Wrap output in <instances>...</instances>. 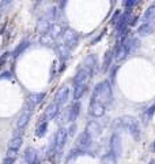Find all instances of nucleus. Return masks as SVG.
Wrapping results in <instances>:
<instances>
[{
    "mask_svg": "<svg viewBox=\"0 0 155 164\" xmlns=\"http://www.w3.org/2000/svg\"><path fill=\"white\" fill-rule=\"evenodd\" d=\"M58 112H60V105L56 104V102H52L49 104L45 109V112H44V115L41 116L40 121L41 122H48V121H52V119H54L56 116L58 115Z\"/></svg>",
    "mask_w": 155,
    "mask_h": 164,
    "instance_id": "nucleus-6",
    "label": "nucleus"
},
{
    "mask_svg": "<svg viewBox=\"0 0 155 164\" xmlns=\"http://www.w3.org/2000/svg\"><path fill=\"white\" fill-rule=\"evenodd\" d=\"M154 114H155V102H154V104L151 105V107H150V108L146 111V115H147V118H149V119H151V118H153V116H154Z\"/></svg>",
    "mask_w": 155,
    "mask_h": 164,
    "instance_id": "nucleus-33",
    "label": "nucleus"
},
{
    "mask_svg": "<svg viewBox=\"0 0 155 164\" xmlns=\"http://www.w3.org/2000/svg\"><path fill=\"white\" fill-rule=\"evenodd\" d=\"M113 97L112 93V85L108 80L99 82L97 84V86L94 88V92H93L91 96V101H99L102 104H106V102H110Z\"/></svg>",
    "mask_w": 155,
    "mask_h": 164,
    "instance_id": "nucleus-1",
    "label": "nucleus"
},
{
    "mask_svg": "<svg viewBox=\"0 0 155 164\" xmlns=\"http://www.w3.org/2000/svg\"><path fill=\"white\" fill-rule=\"evenodd\" d=\"M61 37H63V44H65L70 49H74L79 43V34L72 29H65Z\"/></svg>",
    "mask_w": 155,
    "mask_h": 164,
    "instance_id": "nucleus-3",
    "label": "nucleus"
},
{
    "mask_svg": "<svg viewBox=\"0 0 155 164\" xmlns=\"http://www.w3.org/2000/svg\"><path fill=\"white\" fill-rule=\"evenodd\" d=\"M76 129H78V126L75 125V123H72V125L70 126V129H68V134H70L71 137L75 135V133H76Z\"/></svg>",
    "mask_w": 155,
    "mask_h": 164,
    "instance_id": "nucleus-35",
    "label": "nucleus"
},
{
    "mask_svg": "<svg viewBox=\"0 0 155 164\" xmlns=\"http://www.w3.org/2000/svg\"><path fill=\"white\" fill-rule=\"evenodd\" d=\"M91 144H93V138L86 131H83L76 139V149L82 150V152H86L91 146Z\"/></svg>",
    "mask_w": 155,
    "mask_h": 164,
    "instance_id": "nucleus-8",
    "label": "nucleus"
},
{
    "mask_svg": "<svg viewBox=\"0 0 155 164\" xmlns=\"http://www.w3.org/2000/svg\"><path fill=\"white\" fill-rule=\"evenodd\" d=\"M48 33H49L50 36L54 39V40H57L60 36H63V33H64V29H63V26H61L60 23L54 22L53 25L50 26V29H49V32H48Z\"/></svg>",
    "mask_w": 155,
    "mask_h": 164,
    "instance_id": "nucleus-19",
    "label": "nucleus"
},
{
    "mask_svg": "<svg viewBox=\"0 0 155 164\" xmlns=\"http://www.w3.org/2000/svg\"><path fill=\"white\" fill-rule=\"evenodd\" d=\"M113 57H114V53H112L110 51H109V52H106L105 59H103V67H102L103 71H108V68L110 67V64H112Z\"/></svg>",
    "mask_w": 155,
    "mask_h": 164,
    "instance_id": "nucleus-27",
    "label": "nucleus"
},
{
    "mask_svg": "<svg viewBox=\"0 0 155 164\" xmlns=\"http://www.w3.org/2000/svg\"><path fill=\"white\" fill-rule=\"evenodd\" d=\"M151 149H153V152H155V141L153 142V146H151Z\"/></svg>",
    "mask_w": 155,
    "mask_h": 164,
    "instance_id": "nucleus-38",
    "label": "nucleus"
},
{
    "mask_svg": "<svg viewBox=\"0 0 155 164\" xmlns=\"http://www.w3.org/2000/svg\"><path fill=\"white\" fill-rule=\"evenodd\" d=\"M137 2H135V0H129V2H124V7H127V10H131L133 6H136Z\"/></svg>",
    "mask_w": 155,
    "mask_h": 164,
    "instance_id": "nucleus-34",
    "label": "nucleus"
},
{
    "mask_svg": "<svg viewBox=\"0 0 155 164\" xmlns=\"http://www.w3.org/2000/svg\"><path fill=\"white\" fill-rule=\"evenodd\" d=\"M11 6H12V2H11V0H3V2H0V11H2V12H6Z\"/></svg>",
    "mask_w": 155,
    "mask_h": 164,
    "instance_id": "nucleus-30",
    "label": "nucleus"
},
{
    "mask_svg": "<svg viewBox=\"0 0 155 164\" xmlns=\"http://www.w3.org/2000/svg\"><path fill=\"white\" fill-rule=\"evenodd\" d=\"M0 15H2V11H0Z\"/></svg>",
    "mask_w": 155,
    "mask_h": 164,
    "instance_id": "nucleus-40",
    "label": "nucleus"
},
{
    "mask_svg": "<svg viewBox=\"0 0 155 164\" xmlns=\"http://www.w3.org/2000/svg\"><path fill=\"white\" fill-rule=\"evenodd\" d=\"M110 153H113L117 159L121 156L123 153V144H121V137L117 133H113L110 137Z\"/></svg>",
    "mask_w": 155,
    "mask_h": 164,
    "instance_id": "nucleus-4",
    "label": "nucleus"
},
{
    "mask_svg": "<svg viewBox=\"0 0 155 164\" xmlns=\"http://www.w3.org/2000/svg\"><path fill=\"white\" fill-rule=\"evenodd\" d=\"M105 104L99 101H91L90 102V107H88V114L94 118H102L105 115Z\"/></svg>",
    "mask_w": 155,
    "mask_h": 164,
    "instance_id": "nucleus-9",
    "label": "nucleus"
},
{
    "mask_svg": "<svg viewBox=\"0 0 155 164\" xmlns=\"http://www.w3.org/2000/svg\"><path fill=\"white\" fill-rule=\"evenodd\" d=\"M56 51H57V55L60 56V59L63 60L64 63H65V60L71 56V49L65 45V44H63V43L57 44V45H56Z\"/></svg>",
    "mask_w": 155,
    "mask_h": 164,
    "instance_id": "nucleus-17",
    "label": "nucleus"
},
{
    "mask_svg": "<svg viewBox=\"0 0 155 164\" xmlns=\"http://www.w3.org/2000/svg\"><path fill=\"white\" fill-rule=\"evenodd\" d=\"M22 142H23V138L20 135H15L11 138V141L8 142V149H15V150H19L20 146H22Z\"/></svg>",
    "mask_w": 155,
    "mask_h": 164,
    "instance_id": "nucleus-23",
    "label": "nucleus"
},
{
    "mask_svg": "<svg viewBox=\"0 0 155 164\" xmlns=\"http://www.w3.org/2000/svg\"><path fill=\"white\" fill-rule=\"evenodd\" d=\"M155 20V4H151L149 8L144 11L143 15V23H151Z\"/></svg>",
    "mask_w": 155,
    "mask_h": 164,
    "instance_id": "nucleus-20",
    "label": "nucleus"
},
{
    "mask_svg": "<svg viewBox=\"0 0 155 164\" xmlns=\"http://www.w3.org/2000/svg\"><path fill=\"white\" fill-rule=\"evenodd\" d=\"M10 78H11V73L10 71H6V73L0 75V80H10Z\"/></svg>",
    "mask_w": 155,
    "mask_h": 164,
    "instance_id": "nucleus-36",
    "label": "nucleus"
},
{
    "mask_svg": "<svg viewBox=\"0 0 155 164\" xmlns=\"http://www.w3.org/2000/svg\"><path fill=\"white\" fill-rule=\"evenodd\" d=\"M83 67L88 68V70H91L93 73H94V70L98 67V57L95 56V55H88V56L84 59V66Z\"/></svg>",
    "mask_w": 155,
    "mask_h": 164,
    "instance_id": "nucleus-18",
    "label": "nucleus"
},
{
    "mask_svg": "<svg viewBox=\"0 0 155 164\" xmlns=\"http://www.w3.org/2000/svg\"><path fill=\"white\" fill-rule=\"evenodd\" d=\"M46 130H48V122H40V125L37 126V129H36V135L44 137L46 134Z\"/></svg>",
    "mask_w": 155,
    "mask_h": 164,
    "instance_id": "nucleus-26",
    "label": "nucleus"
},
{
    "mask_svg": "<svg viewBox=\"0 0 155 164\" xmlns=\"http://www.w3.org/2000/svg\"><path fill=\"white\" fill-rule=\"evenodd\" d=\"M121 123H123V127L124 130L129 133L136 141H139L140 137H142V131H140V126H139V122L136 121L133 116H129V115H125L121 118Z\"/></svg>",
    "mask_w": 155,
    "mask_h": 164,
    "instance_id": "nucleus-2",
    "label": "nucleus"
},
{
    "mask_svg": "<svg viewBox=\"0 0 155 164\" xmlns=\"http://www.w3.org/2000/svg\"><path fill=\"white\" fill-rule=\"evenodd\" d=\"M68 129H65V127H60L57 130V133H56V138H54V142H56V146H63L65 141H67V138H68Z\"/></svg>",
    "mask_w": 155,
    "mask_h": 164,
    "instance_id": "nucleus-15",
    "label": "nucleus"
},
{
    "mask_svg": "<svg viewBox=\"0 0 155 164\" xmlns=\"http://www.w3.org/2000/svg\"><path fill=\"white\" fill-rule=\"evenodd\" d=\"M102 162H103V164H116V162H117V157L113 155V153H108V155H105L102 157Z\"/></svg>",
    "mask_w": 155,
    "mask_h": 164,
    "instance_id": "nucleus-28",
    "label": "nucleus"
},
{
    "mask_svg": "<svg viewBox=\"0 0 155 164\" xmlns=\"http://www.w3.org/2000/svg\"><path fill=\"white\" fill-rule=\"evenodd\" d=\"M18 152H19V150H15V149H7V156H6V159L15 160L16 156H18Z\"/></svg>",
    "mask_w": 155,
    "mask_h": 164,
    "instance_id": "nucleus-31",
    "label": "nucleus"
},
{
    "mask_svg": "<svg viewBox=\"0 0 155 164\" xmlns=\"http://www.w3.org/2000/svg\"><path fill=\"white\" fill-rule=\"evenodd\" d=\"M53 23H54V20H52L49 16H46L45 14H44V15L38 19V22H37V32L42 36V34H45V33L49 32L50 26L53 25Z\"/></svg>",
    "mask_w": 155,
    "mask_h": 164,
    "instance_id": "nucleus-7",
    "label": "nucleus"
},
{
    "mask_svg": "<svg viewBox=\"0 0 155 164\" xmlns=\"http://www.w3.org/2000/svg\"><path fill=\"white\" fill-rule=\"evenodd\" d=\"M155 30V22L151 23H142L139 27H137V34L140 37H149L154 33Z\"/></svg>",
    "mask_w": 155,
    "mask_h": 164,
    "instance_id": "nucleus-14",
    "label": "nucleus"
},
{
    "mask_svg": "<svg viewBox=\"0 0 155 164\" xmlns=\"http://www.w3.org/2000/svg\"><path fill=\"white\" fill-rule=\"evenodd\" d=\"M68 96H70V88H67V86L60 88L57 90L56 96H54V102L58 105L64 104V102H67V100H68Z\"/></svg>",
    "mask_w": 155,
    "mask_h": 164,
    "instance_id": "nucleus-13",
    "label": "nucleus"
},
{
    "mask_svg": "<svg viewBox=\"0 0 155 164\" xmlns=\"http://www.w3.org/2000/svg\"><path fill=\"white\" fill-rule=\"evenodd\" d=\"M86 133H87L88 135L91 137V138H97V137L101 135L102 133V127L101 125L97 122V121H90L87 123V126H86Z\"/></svg>",
    "mask_w": 155,
    "mask_h": 164,
    "instance_id": "nucleus-11",
    "label": "nucleus"
},
{
    "mask_svg": "<svg viewBox=\"0 0 155 164\" xmlns=\"http://www.w3.org/2000/svg\"><path fill=\"white\" fill-rule=\"evenodd\" d=\"M40 44L45 47H53L54 45V39L50 36L49 33H45L40 37Z\"/></svg>",
    "mask_w": 155,
    "mask_h": 164,
    "instance_id": "nucleus-24",
    "label": "nucleus"
},
{
    "mask_svg": "<svg viewBox=\"0 0 155 164\" xmlns=\"http://www.w3.org/2000/svg\"><path fill=\"white\" fill-rule=\"evenodd\" d=\"M150 164H155V159H154V160H153V162H151Z\"/></svg>",
    "mask_w": 155,
    "mask_h": 164,
    "instance_id": "nucleus-39",
    "label": "nucleus"
},
{
    "mask_svg": "<svg viewBox=\"0 0 155 164\" xmlns=\"http://www.w3.org/2000/svg\"><path fill=\"white\" fill-rule=\"evenodd\" d=\"M27 45H29V41H27V40H26V41H23V43L20 44V45H18V47H16L15 52H14V56H15V57H18L19 55L23 52V49H25V48H26Z\"/></svg>",
    "mask_w": 155,
    "mask_h": 164,
    "instance_id": "nucleus-29",
    "label": "nucleus"
},
{
    "mask_svg": "<svg viewBox=\"0 0 155 164\" xmlns=\"http://www.w3.org/2000/svg\"><path fill=\"white\" fill-rule=\"evenodd\" d=\"M45 96H46L45 93H32V94H29L27 96V98H26V108L30 109V111L34 109L41 101L44 100Z\"/></svg>",
    "mask_w": 155,
    "mask_h": 164,
    "instance_id": "nucleus-10",
    "label": "nucleus"
},
{
    "mask_svg": "<svg viewBox=\"0 0 155 164\" xmlns=\"http://www.w3.org/2000/svg\"><path fill=\"white\" fill-rule=\"evenodd\" d=\"M86 85H75L74 86V100L75 101H79L80 100V97L84 94L86 92Z\"/></svg>",
    "mask_w": 155,
    "mask_h": 164,
    "instance_id": "nucleus-25",
    "label": "nucleus"
},
{
    "mask_svg": "<svg viewBox=\"0 0 155 164\" xmlns=\"http://www.w3.org/2000/svg\"><path fill=\"white\" fill-rule=\"evenodd\" d=\"M121 15H123L121 10H117V11L114 12V15L112 16V19H110V23H112V25H114V26H116V23L118 22V19L121 18Z\"/></svg>",
    "mask_w": 155,
    "mask_h": 164,
    "instance_id": "nucleus-32",
    "label": "nucleus"
},
{
    "mask_svg": "<svg viewBox=\"0 0 155 164\" xmlns=\"http://www.w3.org/2000/svg\"><path fill=\"white\" fill-rule=\"evenodd\" d=\"M14 163V160H10V159H6L4 160V164H12Z\"/></svg>",
    "mask_w": 155,
    "mask_h": 164,
    "instance_id": "nucleus-37",
    "label": "nucleus"
},
{
    "mask_svg": "<svg viewBox=\"0 0 155 164\" xmlns=\"http://www.w3.org/2000/svg\"><path fill=\"white\" fill-rule=\"evenodd\" d=\"M30 118H32V111L30 109H23V112L18 116V119H16V129L18 130H23L27 126V123H29Z\"/></svg>",
    "mask_w": 155,
    "mask_h": 164,
    "instance_id": "nucleus-12",
    "label": "nucleus"
},
{
    "mask_svg": "<svg viewBox=\"0 0 155 164\" xmlns=\"http://www.w3.org/2000/svg\"><path fill=\"white\" fill-rule=\"evenodd\" d=\"M94 74L91 70L86 67H82L80 70H78V73L75 74L74 78V85H87V82L90 81L91 75Z\"/></svg>",
    "mask_w": 155,
    "mask_h": 164,
    "instance_id": "nucleus-5",
    "label": "nucleus"
},
{
    "mask_svg": "<svg viewBox=\"0 0 155 164\" xmlns=\"http://www.w3.org/2000/svg\"><path fill=\"white\" fill-rule=\"evenodd\" d=\"M70 108V115H71V122H75L76 121V118L80 114V104H79V101H75L74 104L71 105Z\"/></svg>",
    "mask_w": 155,
    "mask_h": 164,
    "instance_id": "nucleus-21",
    "label": "nucleus"
},
{
    "mask_svg": "<svg viewBox=\"0 0 155 164\" xmlns=\"http://www.w3.org/2000/svg\"><path fill=\"white\" fill-rule=\"evenodd\" d=\"M113 53H114V59L117 62H121L129 55V49H128V47H127L125 44H121V45L116 47V51Z\"/></svg>",
    "mask_w": 155,
    "mask_h": 164,
    "instance_id": "nucleus-16",
    "label": "nucleus"
},
{
    "mask_svg": "<svg viewBox=\"0 0 155 164\" xmlns=\"http://www.w3.org/2000/svg\"><path fill=\"white\" fill-rule=\"evenodd\" d=\"M25 160L29 164H36L37 162V152L33 148H27L25 152Z\"/></svg>",
    "mask_w": 155,
    "mask_h": 164,
    "instance_id": "nucleus-22",
    "label": "nucleus"
}]
</instances>
